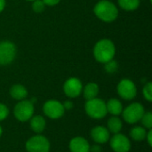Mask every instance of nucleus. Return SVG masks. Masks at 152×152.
<instances>
[{
  "label": "nucleus",
  "instance_id": "f257e3e1",
  "mask_svg": "<svg viewBox=\"0 0 152 152\" xmlns=\"http://www.w3.org/2000/svg\"><path fill=\"white\" fill-rule=\"evenodd\" d=\"M115 53V45L112 41L109 39L100 40L94 48V56L101 63H106L113 60Z\"/></svg>",
  "mask_w": 152,
  "mask_h": 152
},
{
  "label": "nucleus",
  "instance_id": "393cba45",
  "mask_svg": "<svg viewBox=\"0 0 152 152\" xmlns=\"http://www.w3.org/2000/svg\"><path fill=\"white\" fill-rule=\"evenodd\" d=\"M8 116H9V109H8V107L5 104L0 102V122L5 120Z\"/></svg>",
  "mask_w": 152,
  "mask_h": 152
},
{
  "label": "nucleus",
  "instance_id": "6ab92c4d",
  "mask_svg": "<svg viewBox=\"0 0 152 152\" xmlns=\"http://www.w3.org/2000/svg\"><path fill=\"white\" fill-rule=\"evenodd\" d=\"M147 129L143 126H134L130 130L129 135L132 140L135 142H142L145 139Z\"/></svg>",
  "mask_w": 152,
  "mask_h": 152
},
{
  "label": "nucleus",
  "instance_id": "7ed1b4c3",
  "mask_svg": "<svg viewBox=\"0 0 152 152\" xmlns=\"http://www.w3.org/2000/svg\"><path fill=\"white\" fill-rule=\"evenodd\" d=\"M85 110L88 117L97 120L105 118L108 114L106 102L97 97L86 101L85 104Z\"/></svg>",
  "mask_w": 152,
  "mask_h": 152
},
{
  "label": "nucleus",
  "instance_id": "c85d7f7f",
  "mask_svg": "<svg viewBox=\"0 0 152 152\" xmlns=\"http://www.w3.org/2000/svg\"><path fill=\"white\" fill-rule=\"evenodd\" d=\"M44 3H45V4H46V5H51V6H53V5H55V4H57L61 0H42Z\"/></svg>",
  "mask_w": 152,
  "mask_h": 152
},
{
  "label": "nucleus",
  "instance_id": "4468645a",
  "mask_svg": "<svg viewBox=\"0 0 152 152\" xmlns=\"http://www.w3.org/2000/svg\"><path fill=\"white\" fill-rule=\"evenodd\" d=\"M30 129L37 134H39L44 132L46 127V121L43 116L36 115L29 119Z\"/></svg>",
  "mask_w": 152,
  "mask_h": 152
},
{
  "label": "nucleus",
  "instance_id": "423d86ee",
  "mask_svg": "<svg viewBox=\"0 0 152 152\" xmlns=\"http://www.w3.org/2000/svg\"><path fill=\"white\" fill-rule=\"evenodd\" d=\"M25 148L28 152H49L51 144L45 136L39 134L30 137L26 142Z\"/></svg>",
  "mask_w": 152,
  "mask_h": 152
},
{
  "label": "nucleus",
  "instance_id": "4be33fe9",
  "mask_svg": "<svg viewBox=\"0 0 152 152\" xmlns=\"http://www.w3.org/2000/svg\"><path fill=\"white\" fill-rule=\"evenodd\" d=\"M142 94L143 97L146 101L148 102H151L152 101V84L151 82H148L147 84H145L143 89H142Z\"/></svg>",
  "mask_w": 152,
  "mask_h": 152
},
{
  "label": "nucleus",
  "instance_id": "c756f323",
  "mask_svg": "<svg viewBox=\"0 0 152 152\" xmlns=\"http://www.w3.org/2000/svg\"><path fill=\"white\" fill-rule=\"evenodd\" d=\"M5 6V0H0V12L4 10Z\"/></svg>",
  "mask_w": 152,
  "mask_h": 152
},
{
  "label": "nucleus",
  "instance_id": "9d476101",
  "mask_svg": "<svg viewBox=\"0 0 152 152\" xmlns=\"http://www.w3.org/2000/svg\"><path fill=\"white\" fill-rule=\"evenodd\" d=\"M16 47L10 41L0 42V65H8L15 58Z\"/></svg>",
  "mask_w": 152,
  "mask_h": 152
},
{
  "label": "nucleus",
  "instance_id": "6e6552de",
  "mask_svg": "<svg viewBox=\"0 0 152 152\" xmlns=\"http://www.w3.org/2000/svg\"><path fill=\"white\" fill-rule=\"evenodd\" d=\"M117 90L118 95L126 101H131L134 99L137 94V89L135 84L132 80L127 78L122 79L118 83Z\"/></svg>",
  "mask_w": 152,
  "mask_h": 152
},
{
  "label": "nucleus",
  "instance_id": "0eeeda50",
  "mask_svg": "<svg viewBox=\"0 0 152 152\" xmlns=\"http://www.w3.org/2000/svg\"><path fill=\"white\" fill-rule=\"evenodd\" d=\"M65 111L62 103L57 100H49L43 105V112L50 119L55 120L62 118Z\"/></svg>",
  "mask_w": 152,
  "mask_h": 152
},
{
  "label": "nucleus",
  "instance_id": "a878e982",
  "mask_svg": "<svg viewBox=\"0 0 152 152\" xmlns=\"http://www.w3.org/2000/svg\"><path fill=\"white\" fill-rule=\"evenodd\" d=\"M62 105H63L65 110H70L74 107V104L71 101H66L62 103Z\"/></svg>",
  "mask_w": 152,
  "mask_h": 152
},
{
  "label": "nucleus",
  "instance_id": "2f4dec72",
  "mask_svg": "<svg viewBox=\"0 0 152 152\" xmlns=\"http://www.w3.org/2000/svg\"><path fill=\"white\" fill-rule=\"evenodd\" d=\"M27 1H35V0H27Z\"/></svg>",
  "mask_w": 152,
  "mask_h": 152
},
{
  "label": "nucleus",
  "instance_id": "20e7f679",
  "mask_svg": "<svg viewBox=\"0 0 152 152\" xmlns=\"http://www.w3.org/2000/svg\"><path fill=\"white\" fill-rule=\"evenodd\" d=\"M34 103L28 100L19 101V102L14 106L13 115L14 118L20 122H27L34 116Z\"/></svg>",
  "mask_w": 152,
  "mask_h": 152
},
{
  "label": "nucleus",
  "instance_id": "5701e85b",
  "mask_svg": "<svg viewBox=\"0 0 152 152\" xmlns=\"http://www.w3.org/2000/svg\"><path fill=\"white\" fill-rule=\"evenodd\" d=\"M104 64H105V70L108 73L112 74V73H115L118 70V63H117V61H115L113 60H111V61H108V62H106Z\"/></svg>",
  "mask_w": 152,
  "mask_h": 152
},
{
  "label": "nucleus",
  "instance_id": "a211bd4d",
  "mask_svg": "<svg viewBox=\"0 0 152 152\" xmlns=\"http://www.w3.org/2000/svg\"><path fill=\"white\" fill-rule=\"evenodd\" d=\"M83 94L86 101L92 100L97 97L99 94V86L95 83H88L84 88H83Z\"/></svg>",
  "mask_w": 152,
  "mask_h": 152
},
{
  "label": "nucleus",
  "instance_id": "b1692460",
  "mask_svg": "<svg viewBox=\"0 0 152 152\" xmlns=\"http://www.w3.org/2000/svg\"><path fill=\"white\" fill-rule=\"evenodd\" d=\"M45 4L42 0H35V1H33L32 8L34 10V12H36L37 13L43 12L45 10Z\"/></svg>",
  "mask_w": 152,
  "mask_h": 152
},
{
  "label": "nucleus",
  "instance_id": "dca6fc26",
  "mask_svg": "<svg viewBox=\"0 0 152 152\" xmlns=\"http://www.w3.org/2000/svg\"><path fill=\"white\" fill-rule=\"evenodd\" d=\"M10 95L16 101L25 100L28 96V90L21 85H13L10 89Z\"/></svg>",
  "mask_w": 152,
  "mask_h": 152
},
{
  "label": "nucleus",
  "instance_id": "39448f33",
  "mask_svg": "<svg viewBox=\"0 0 152 152\" xmlns=\"http://www.w3.org/2000/svg\"><path fill=\"white\" fill-rule=\"evenodd\" d=\"M145 112L144 107L142 104L139 102H133L129 104L127 107L123 109V111L121 113L123 119L127 123V124H136L139 122L143 116Z\"/></svg>",
  "mask_w": 152,
  "mask_h": 152
},
{
  "label": "nucleus",
  "instance_id": "bb28decb",
  "mask_svg": "<svg viewBox=\"0 0 152 152\" xmlns=\"http://www.w3.org/2000/svg\"><path fill=\"white\" fill-rule=\"evenodd\" d=\"M102 149L101 147V144H94L93 146H90V152H102Z\"/></svg>",
  "mask_w": 152,
  "mask_h": 152
},
{
  "label": "nucleus",
  "instance_id": "f8f14e48",
  "mask_svg": "<svg viewBox=\"0 0 152 152\" xmlns=\"http://www.w3.org/2000/svg\"><path fill=\"white\" fill-rule=\"evenodd\" d=\"M91 137L93 141L98 144H104L110 141V133L107 127L102 126H97L91 130Z\"/></svg>",
  "mask_w": 152,
  "mask_h": 152
},
{
  "label": "nucleus",
  "instance_id": "f3484780",
  "mask_svg": "<svg viewBox=\"0 0 152 152\" xmlns=\"http://www.w3.org/2000/svg\"><path fill=\"white\" fill-rule=\"evenodd\" d=\"M123 122L118 116H112L108 119L107 122V129L111 134H118L122 130Z\"/></svg>",
  "mask_w": 152,
  "mask_h": 152
},
{
  "label": "nucleus",
  "instance_id": "9b49d317",
  "mask_svg": "<svg viewBox=\"0 0 152 152\" xmlns=\"http://www.w3.org/2000/svg\"><path fill=\"white\" fill-rule=\"evenodd\" d=\"M83 91L82 82L77 77H70L63 85V92L69 98L78 97Z\"/></svg>",
  "mask_w": 152,
  "mask_h": 152
},
{
  "label": "nucleus",
  "instance_id": "f03ea898",
  "mask_svg": "<svg viewBox=\"0 0 152 152\" xmlns=\"http://www.w3.org/2000/svg\"><path fill=\"white\" fill-rule=\"evenodd\" d=\"M94 14L102 20L105 22H111L115 20L118 15V10L117 6L107 0H101L97 3L94 8Z\"/></svg>",
  "mask_w": 152,
  "mask_h": 152
},
{
  "label": "nucleus",
  "instance_id": "1a4fd4ad",
  "mask_svg": "<svg viewBox=\"0 0 152 152\" xmlns=\"http://www.w3.org/2000/svg\"><path fill=\"white\" fill-rule=\"evenodd\" d=\"M110 145L114 152H129L131 150L130 139L120 133L110 138Z\"/></svg>",
  "mask_w": 152,
  "mask_h": 152
},
{
  "label": "nucleus",
  "instance_id": "412c9836",
  "mask_svg": "<svg viewBox=\"0 0 152 152\" xmlns=\"http://www.w3.org/2000/svg\"><path fill=\"white\" fill-rule=\"evenodd\" d=\"M144 128L150 130L152 128V113L151 111H145L140 120Z\"/></svg>",
  "mask_w": 152,
  "mask_h": 152
},
{
  "label": "nucleus",
  "instance_id": "aec40b11",
  "mask_svg": "<svg viewBox=\"0 0 152 152\" xmlns=\"http://www.w3.org/2000/svg\"><path fill=\"white\" fill-rule=\"evenodd\" d=\"M141 0H118V4L121 8L126 11H134L140 5Z\"/></svg>",
  "mask_w": 152,
  "mask_h": 152
},
{
  "label": "nucleus",
  "instance_id": "cd10ccee",
  "mask_svg": "<svg viewBox=\"0 0 152 152\" xmlns=\"http://www.w3.org/2000/svg\"><path fill=\"white\" fill-rule=\"evenodd\" d=\"M145 139L147 140L149 146H151L152 145V131H151V129H150L149 131H147V134H146V137H145Z\"/></svg>",
  "mask_w": 152,
  "mask_h": 152
},
{
  "label": "nucleus",
  "instance_id": "7c9ffc66",
  "mask_svg": "<svg viewBox=\"0 0 152 152\" xmlns=\"http://www.w3.org/2000/svg\"><path fill=\"white\" fill-rule=\"evenodd\" d=\"M2 134H3V128H2V126H0V137L2 136Z\"/></svg>",
  "mask_w": 152,
  "mask_h": 152
},
{
  "label": "nucleus",
  "instance_id": "ddd939ff",
  "mask_svg": "<svg viewBox=\"0 0 152 152\" xmlns=\"http://www.w3.org/2000/svg\"><path fill=\"white\" fill-rule=\"evenodd\" d=\"M70 152H90V144L88 141L82 136H77L70 140L69 144Z\"/></svg>",
  "mask_w": 152,
  "mask_h": 152
},
{
  "label": "nucleus",
  "instance_id": "2eb2a0df",
  "mask_svg": "<svg viewBox=\"0 0 152 152\" xmlns=\"http://www.w3.org/2000/svg\"><path fill=\"white\" fill-rule=\"evenodd\" d=\"M106 107L108 113L111 114L112 116H119L123 111V105L121 102L116 98L110 99L106 102Z\"/></svg>",
  "mask_w": 152,
  "mask_h": 152
}]
</instances>
